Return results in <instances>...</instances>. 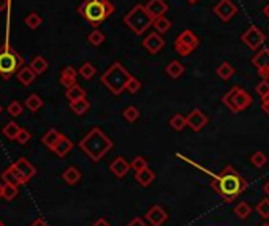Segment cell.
Returning <instances> with one entry per match:
<instances>
[{
  "instance_id": "cell-38",
  "label": "cell",
  "mask_w": 269,
  "mask_h": 226,
  "mask_svg": "<svg viewBox=\"0 0 269 226\" xmlns=\"http://www.w3.org/2000/svg\"><path fill=\"white\" fill-rule=\"evenodd\" d=\"M257 212L261 218H265L268 220L269 218V198H263V200H260L258 204H257Z\"/></svg>"
},
{
  "instance_id": "cell-47",
  "label": "cell",
  "mask_w": 269,
  "mask_h": 226,
  "mask_svg": "<svg viewBox=\"0 0 269 226\" xmlns=\"http://www.w3.org/2000/svg\"><path fill=\"white\" fill-rule=\"evenodd\" d=\"M127 226H147V223L143 220V218H139V217H134L133 220L127 225Z\"/></svg>"
},
{
  "instance_id": "cell-49",
  "label": "cell",
  "mask_w": 269,
  "mask_h": 226,
  "mask_svg": "<svg viewBox=\"0 0 269 226\" xmlns=\"http://www.w3.org/2000/svg\"><path fill=\"white\" fill-rule=\"evenodd\" d=\"M92 226H111V225H109L108 220H106V218H98V220L94 225H92Z\"/></svg>"
},
{
  "instance_id": "cell-9",
  "label": "cell",
  "mask_w": 269,
  "mask_h": 226,
  "mask_svg": "<svg viewBox=\"0 0 269 226\" xmlns=\"http://www.w3.org/2000/svg\"><path fill=\"white\" fill-rule=\"evenodd\" d=\"M241 41H242L245 46H249L252 51H260V48L265 45L266 37H265V33L258 29V27L250 25L249 29L241 35Z\"/></svg>"
},
{
  "instance_id": "cell-4",
  "label": "cell",
  "mask_w": 269,
  "mask_h": 226,
  "mask_svg": "<svg viewBox=\"0 0 269 226\" xmlns=\"http://www.w3.org/2000/svg\"><path fill=\"white\" fill-rule=\"evenodd\" d=\"M132 75L124 68L120 62L111 63V67L103 73L100 81L112 95H120L127 87V82L130 81Z\"/></svg>"
},
{
  "instance_id": "cell-30",
  "label": "cell",
  "mask_w": 269,
  "mask_h": 226,
  "mask_svg": "<svg viewBox=\"0 0 269 226\" xmlns=\"http://www.w3.org/2000/svg\"><path fill=\"white\" fill-rule=\"evenodd\" d=\"M169 126L176 131H182L187 126V117L178 112V114H174L171 119H169Z\"/></svg>"
},
{
  "instance_id": "cell-50",
  "label": "cell",
  "mask_w": 269,
  "mask_h": 226,
  "mask_svg": "<svg viewBox=\"0 0 269 226\" xmlns=\"http://www.w3.org/2000/svg\"><path fill=\"white\" fill-rule=\"evenodd\" d=\"M30 226H49V225L43 220V218H37V220H35Z\"/></svg>"
},
{
  "instance_id": "cell-25",
  "label": "cell",
  "mask_w": 269,
  "mask_h": 226,
  "mask_svg": "<svg viewBox=\"0 0 269 226\" xmlns=\"http://www.w3.org/2000/svg\"><path fill=\"white\" fill-rule=\"evenodd\" d=\"M65 97L68 98V101H78L81 100V98H86V90H84L80 84H75V86L68 87L67 92H65Z\"/></svg>"
},
{
  "instance_id": "cell-13",
  "label": "cell",
  "mask_w": 269,
  "mask_h": 226,
  "mask_svg": "<svg viewBox=\"0 0 269 226\" xmlns=\"http://www.w3.org/2000/svg\"><path fill=\"white\" fill-rule=\"evenodd\" d=\"M143 46L146 48V51L149 54H159L161 51V48L165 46V40L161 37V33L152 32L143 40Z\"/></svg>"
},
{
  "instance_id": "cell-39",
  "label": "cell",
  "mask_w": 269,
  "mask_h": 226,
  "mask_svg": "<svg viewBox=\"0 0 269 226\" xmlns=\"http://www.w3.org/2000/svg\"><path fill=\"white\" fill-rule=\"evenodd\" d=\"M122 116L127 122H136L139 119V111H138V108H134V106H129V108L124 109Z\"/></svg>"
},
{
  "instance_id": "cell-6",
  "label": "cell",
  "mask_w": 269,
  "mask_h": 226,
  "mask_svg": "<svg viewBox=\"0 0 269 226\" xmlns=\"http://www.w3.org/2000/svg\"><path fill=\"white\" fill-rule=\"evenodd\" d=\"M222 103L233 112V114H238V112H242L252 104V97L247 94L244 89H241L239 86H235L223 95Z\"/></svg>"
},
{
  "instance_id": "cell-45",
  "label": "cell",
  "mask_w": 269,
  "mask_h": 226,
  "mask_svg": "<svg viewBox=\"0 0 269 226\" xmlns=\"http://www.w3.org/2000/svg\"><path fill=\"white\" fill-rule=\"evenodd\" d=\"M257 94L261 97V98H265L268 94H269V82L268 79H261L258 82V86H257Z\"/></svg>"
},
{
  "instance_id": "cell-24",
  "label": "cell",
  "mask_w": 269,
  "mask_h": 226,
  "mask_svg": "<svg viewBox=\"0 0 269 226\" xmlns=\"http://www.w3.org/2000/svg\"><path fill=\"white\" fill-rule=\"evenodd\" d=\"M62 179L65 180V182L68 183V185H76V183L81 180V173H80V169H76L75 166L67 168L65 171L62 173Z\"/></svg>"
},
{
  "instance_id": "cell-48",
  "label": "cell",
  "mask_w": 269,
  "mask_h": 226,
  "mask_svg": "<svg viewBox=\"0 0 269 226\" xmlns=\"http://www.w3.org/2000/svg\"><path fill=\"white\" fill-rule=\"evenodd\" d=\"M261 109H263L266 114H269V94L263 98V101H261Z\"/></svg>"
},
{
  "instance_id": "cell-33",
  "label": "cell",
  "mask_w": 269,
  "mask_h": 226,
  "mask_svg": "<svg viewBox=\"0 0 269 226\" xmlns=\"http://www.w3.org/2000/svg\"><path fill=\"white\" fill-rule=\"evenodd\" d=\"M252 214V207L249 206V202H239L238 206L235 207V215L241 220H245V218H249V215Z\"/></svg>"
},
{
  "instance_id": "cell-3",
  "label": "cell",
  "mask_w": 269,
  "mask_h": 226,
  "mask_svg": "<svg viewBox=\"0 0 269 226\" xmlns=\"http://www.w3.org/2000/svg\"><path fill=\"white\" fill-rule=\"evenodd\" d=\"M78 11L90 25L98 27L114 13V5L109 0H86L80 5Z\"/></svg>"
},
{
  "instance_id": "cell-17",
  "label": "cell",
  "mask_w": 269,
  "mask_h": 226,
  "mask_svg": "<svg viewBox=\"0 0 269 226\" xmlns=\"http://www.w3.org/2000/svg\"><path fill=\"white\" fill-rule=\"evenodd\" d=\"M132 169V165L127 161L124 157H117V158H114L111 161V165H109V171L116 176V177H119V179H122V177H125L127 174H129V171Z\"/></svg>"
},
{
  "instance_id": "cell-35",
  "label": "cell",
  "mask_w": 269,
  "mask_h": 226,
  "mask_svg": "<svg viewBox=\"0 0 269 226\" xmlns=\"http://www.w3.org/2000/svg\"><path fill=\"white\" fill-rule=\"evenodd\" d=\"M26 25L29 27V29H33V30L38 29V27L41 25V16L37 11L29 13V15L26 16Z\"/></svg>"
},
{
  "instance_id": "cell-44",
  "label": "cell",
  "mask_w": 269,
  "mask_h": 226,
  "mask_svg": "<svg viewBox=\"0 0 269 226\" xmlns=\"http://www.w3.org/2000/svg\"><path fill=\"white\" fill-rule=\"evenodd\" d=\"M130 165H132V169H134V173H136V171H141V169L147 168V161L144 157H134Z\"/></svg>"
},
{
  "instance_id": "cell-32",
  "label": "cell",
  "mask_w": 269,
  "mask_h": 226,
  "mask_svg": "<svg viewBox=\"0 0 269 226\" xmlns=\"http://www.w3.org/2000/svg\"><path fill=\"white\" fill-rule=\"evenodd\" d=\"M19 131H21V126L16 122H8L2 130L3 136H6L8 139H16V136L19 135Z\"/></svg>"
},
{
  "instance_id": "cell-40",
  "label": "cell",
  "mask_w": 269,
  "mask_h": 226,
  "mask_svg": "<svg viewBox=\"0 0 269 226\" xmlns=\"http://www.w3.org/2000/svg\"><path fill=\"white\" fill-rule=\"evenodd\" d=\"M266 161H268V157L263 153V152H255L252 157H250V163L255 166V168H263L266 165Z\"/></svg>"
},
{
  "instance_id": "cell-16",
  "label": "cell",
  "mask_w": 269,
  "mask_h": 226,
  "mask_svg": "<svg viewBox=\"0 0 269 226\" xmlns=\"http://www.w3.org/2000/svg\"><path fill=\"white\" fill-rule=\"evenodd\" d=\"M144 217L152 226H161L168 220V214L160 206H152L149 210L146 212Z\"/></svg>"
},
{
  "instance_id": "cell-36",
  "label": "cell",
  "mask_w": 269,
  "mask_h": 226,
  "mask_svg": "<svg viewBox=\"0 0 269 226\" xmlns=\"http://www.w3.org/2000/svg\"><path fill=\"white\" fill-rule=\"evenodd\" d=\"M26 106L29 108L30 111H38L41 106H43V100L37 95V94H32V95H29L27 97V100H26Z\"/></svg>"
},
{
  "instance_id": "cell-34",
  "label": "cell",
  "mask_w": 269,
  "mask_h": 226,
  "mask_svg": "<svg viewBox=\"0 0 269 226\" xmlns=\"http://www.w3.org/2000/svg\"><path fill=\"white\" fill-rule=\"evenodd\" d=\"M95 73H97V70L90 62H84L80 67V76H82L84 79H87V81H90L92 77L95 76Z\"/></svg>"
},
{
  "instance_id": "cell-57",
  "label": "cell",
  "mask_w": 269,
  "mask_h": 226,
  "mask_svg": "<svg viewBox=\"0 0 269 226\" xmlns=\"http://www.w3.org/2000/svg\"><path fill=\"white\" fill-rule=\"evenodd\" d=\"M260 226H269V223H263V225H260Z\"/></svg>"
},
{
  "instance_id": "cell-52",
  "label": "cell",
  "mask_w": 269,
  "mask_h": 226,
  "mask_svg": "<svg viewBox=\"0 0 269 226\" xmlns=\"http://www.w3.org/2000/svg\"><path fill=\"white\" fill-rule=\"evenodd\" d=\"M263 15L269 19V3H268V5H265V8H263Z\"/></svg>"
},
{
  "instance_id": "cell-31",
  "label": "cell",
  "mask_w": 269,
  "mask_h": 226,
  "mask_svg": "<svg viewBox=\"0 0 269 226\" xmlns=\"http://www.w3.org/2000/svg\"><path fill=\"white\" fill-rule=\"evenodd\" d=\"M154 29L159 33H166L169 29H171V21L166 19V16H160L157 19H154Z\"/></svg>"
},
{
  "instance_id": "cell-20",
  "label": "cell",
  "mask_w": 269,
  "mask_h": 226,
  "mask_svg": "<svg viewBox=\"0 0 269 226\" xmlns=\"http://www.w3.org/2000/svg\"><path fill=\"white\" fill-rule=\"evenodd\" d=\"M76 76H78V72L73 67H65L60 73V84L67 89L72 87L76 84Z\"/></svg>"
},
{
  "instance_id": "cell-23",
  "label": "cell",
  "mask_w": 269,
  "mask_h": 226,
  "mask_svg": "<svg viewBox=\"0 0 269 226\" xmlns=\"http://www.w3.org/2000/svg\"><path fill=\"white\" fill-rule=\"evenodd\" d=\"M165 72L169 77H173V79H179V77L184 75V72H186V68H184V65L179 60H171L166 65Z\"/></svg>"
},
{
  "instance_id": "cell-58",
  "label": "cell",
  "mask_w": 269,
  "mask_h": 226,
  "mask_svg": "<svg viewBox=\"0 0 269 226\" xmlns=\"http://www.w3.org/2000/svg\"><path fill=\"white\" fill-rule=\"evenodd\" d=\"M0 112H2V106H0Z\"/></svg>"
},
{
  "instance_id": "cell-41",
  "label": "cell",
  "mask_w": 269,
  "mask_h": 226,
  "mask_svg": "<svg viewBox=\"0 0 269 226\" xmlns=\"http://www.w3.org/2000/svg\"><path fill=\"white\" fill-rule=\"evenodd\" d=\"M18 196V187L16 185H11V183H5L3 185V198L6 201H11L15 200Z\"/></svg>"
},
{
  "instance_id": "cell-15",
  "label": "cell",
  "mask_w": 269,
  "mask_h": 226,
  "mask_svg": "<svg viewBox=\"0 0 269 226\" xmlns=\"http://www.w3.org/2000/svg\"><path fill=\"white\" fill-rule=\"evenodd\" d=\"M73 149V141L70 139L68 136L65 135H60L59 139H57V143H55L53 147H51V151L57 155L59 158H63V157H67V155L72 152Z\"/></svg>"
},
{
  "instance_id": "cell-18",
  "label": "cell",
  "mask_w": 269,
  "mask_h": 226,
  "mask_svg": "<svg viewBox=\"0 0 269 226\" xmlns=\"http://www.w3.org/2000/svg\"><path fill=\"white\" fill-rule=\"evenodd\" d=\"M146 10L154 19H157L160 16H165V13L168 11V3L165 0H149L146 3Z\"/></svg>"
},
{
  "instance_id": "cell-14",
  "label": "cell",
  "mask_w": 269,
  "mask_h": 226,
  "mask_svg": "<svg viewBox=\"0 0 269 226\" xmlns=\"http://www.w3.org/2000/svg\"><path fill=\"white\" fill-rule=\"evenodd\" d=\"M13 166L16 168V171L21 174V177L24 179L26 183L29 182L32 177H35V174H37V169H35V166L27 158H24V157L19 158L18 161H15V163H13Z\"/></svg>"
},
{
  "instance_id": "cell-54",
  "label": "cell",
  "mask_w": 269,
  "mask_h": 226,
  "mask_svg": "<svg viewBox=\"0 0 269 226\" xmlns=\"http://www.w3.org/2000/svg\"><path fill=\"white\" fill-rule=\"evenodd\" d=\"M3 185H5V183L0 182V198H3Z\"/></svg>"
},
{
  "instance_id": "cell-19",
  "label": "cell",
  "mask_w": 269,
  "mask_h": 226,
  "mask_svg": "<svg viewBox=\"0 0 269 226\" xmlns=\"http://www.w3.org/2000/svg\"><path fill=\"white\" fill-rule=\"evenodd\" d=\"M2 180H3V183H11V185H16V187H19V185H24V179L21 177V174L16 171V168L15 166H10V168H6L5 171L2 173Z\"/></svg>"
},
{
  "instance_id": "cell-43",
  "label": "cell",
  "mask_w": 269,
  "mask_h": 226,
  "mask_svg": "<svg viewBox=\"0 0 269 226\" xmlns=\"http://www.w3.org/2000/svg\"><path fill=\"white\" fill-rule=\"evenodd\" d=\"M125 90L129 92V94H136V92H139V90H141V81H139V79H136V77H134V76H132V77H130V81L127 82Z\"/></svg>"
},
{
  "instance_id": "cell-11",
  "label": "cell",
  "mask_w": 269,
  "mask_h": 226,
  "mask_svg": "<svg viewBox=\"0 0 269 226\" xmlns=\"http://www.w3.org/2000/svg\"><path fill=\"white\" fill-rule=\"evenodd\" d=\"M214 13L215 16L223 21V23H228L233 18L236 16L238 13V6L231 2V0H220L215 6H214Z\"/></svg>"
},
{
  "instance_id": "cell-56",
  "label": "cell",
  "mask_w": 269,
  "mask_h": 226,
  "mask_svg": "<svg viewBox=\"0 0 269 226\" xmlns=\"http://www.w3.org/2000/svg\"><path fill=\"white\" fill-rule=\"evenodd\" d=\"M0 226H6V225H5V223H3L2 220H0Z\"/></svg>"
},
{
  "instance_id": "cell-27",
  "label": "cell",
  "mask_w": 269,
  "mask_h": 226,
  "mask_svg": "<svg viewBox=\"0 0 269 226\" xmlns=\"http://www.w3.org/2000/svg\"><path fill=\"white\" fill-rule=\"evenodd\" d=\"M70 108H72V111L75 112L76 116H84V114H86V112L89 111L90 103L86 100V98H81V100L70 103Z\"/></svg>"
},
{
  "instance_id": "cell-28",
  "label": "cell",
  "mask_w": 269,
  "mask_h": 226,
  "mask_svg": "<svg viewBox=\"0 0 269 226\" xmlns=\"http://www.w3.org/2000/svg\"><path fill=\"white\" fill-rule=\"evenodd\" d=\"M35 73L37 75H41V73H45L46 70H48V60L45 57H41V55H37V57H33L32 62H30V65H29Z\"/></svg>"
},
{
  "instance_id": "cell-55",
  "label": "cell",
  "mask_w": 269,
  "mask_h": 226,
  "mask_svg": "<svg viewBox=\"0 0 269 226\" xmlns=\"http://www.w3.org/2000/svg\"><path fill=\"white\" fill-rule=\"evenodd\" d=\"M196 2H198V0H187V3H188V5H195Z\"/></svg>"
},
{
  "instance_id": "cell-21",
  "label": "cell",
  "mask_w": 269,
  "mask_h": 226,
  "mask_svg": "<svg viewBox=\"0 0 269 226\" xmlns=\"http://www.w3.org/2000/svg\"><path fill=\"white\" fill-rule=\"evenodd\" d=\"M16 77L23 86H30L35 81V77H37V73H35L30 67H21L16 73Z\"/></svg>"
},
{
  "instance_id": "cell-22",
  "label": "cell",
  "mask_w": 269,
  "mask_h": 226,
  "mask_svg": "<svg viewBox=\"0 0 269 226\" xmlns=\"http://www.w3.org/2000/svg\"><path fill=\"white\" fill-rule=\"evenodd\" d=\"M134 179H136V182L139 183V185L149 187L151 183L155 180V173L149 168H144V169H141V171H136V174H134Z\"/></svg>"
},
{
  "instance_id": "cell-2",
  "label": "cell",
  "mask_w": 269,
  "mask_h": 226,
  "mask_svg": "<svg viewBox=\"0 0 269 226\" xmlns=\"http://www.w3.org/2000/svg\"><path fill=\"white\" fill-rule=\"evenodd\" d=\"M80 147L92 161H100L112 149V141L95 126L80 141Z\"/></svg>"
},
{
  "instance_id": "cell-10",
  "label": "cell",
  "mask_w": 269,
  "mask_h": 226,
  "mask_svg": "<svg viewBox=\"0 0 269 226\" xmlns=\"http://www.w3.org/2000/svg\"><path fill=\"white\" fill-rule=\"evenodd\" d=\"M252 65L257 68L261 79H269V49L261 48L252 57Z\"/></svg>"
},
{
  "instance_id": "cell-46",
  "label": "cell",
  "mask_w": 269,
  "mask_h": 226,
  "mask_svg": "<svg viewBox=\"0 0 269 226\" xmlns=\"http://www.w3.org/2000/svg\"><path fill=\"white\" fill-rule=\"evenodd\" d=\"M29 139H30V133L27 131L26 128H21V131H19V135L16 136V141L19 144H27L29 143Z\"/></svg>"
},
{
  "instance_id": "cell-7",
  "label": "cell",
  "mask_w": 269,
  "mask_h": 226,
  "mask_svg": "<svg viewBox=\"0 0 269 226\" xmlns=\"http://www.w3.org/2000/svg\"><path fill=\"white\" fill-rule=\"evenodd\" d=\"M23 65V57L13 51L10 46L0 48V76L3 79H10V77L18 73V70Z\"/></svg>"
},
{
  "instance_id": "cell-29",
  "label": "cell",
  "mask_w": 269,
  "mask_h": 226,
  "mask_svg": "<svg viewBox=\"0 0 269 226\" xmlns=\"http://www.w3.org/2000/svg\"><path fill=\"white\" fill-rule=\"evenodd\" d=\"M60 135H62V133H59L55 128H51V130H48L45 135H43V138H41V143H43L46 147H49V149H51V147L55 143H57V139H59Z\"/></svg>"
},
{
  "instance_id": "cell-53",
  "label": "cell",
  "mask_w": 269,
  "mask_h": 226,
  "mask_svg": "<svg viewBox=\"0 0 269 226\" xmlns=\"http://www.w3.org/2000/svg\"><path fill=\"white\" fill-rule=\"evenodd\" d=\"M263 192H265V193L268 195V198H269V180H268V182L265 183V187H263Z\"/></svg>"
},
{
  "instance_id": "cell-26",
  "label": "cell",
  "mask_w": 269,
  "mask_h": 226,
  "mask_svg": "<svg viewBox=\"0 0 269 226\" xmlns=\"http://www.w3.org/2000/svg\"><path fill=\"white\" fill-rule=\"evenodd\" d=\"M217 76L223 81H228L235 76V68L230 62H222L220 65L217 67Z\"/></svg>"
},
{
  "instance_id": "cell-5",
  "label": "cell",
  "mask_w": 269,
  "mask_h": 226,
  "mask_svg": "<svg viewBox=\"0 0 269 226\" xmlns=\"http://www.w3.org/2000/svg\"><path fill=\"white\" fill-rule=\"evenodd\" d=\"M124 24L134 35H143L154 24V18L147 13L146 5H134L133 8L124 16Z\"/></svg>"
},
{
  "instance_id": "cell-42",
  "label": "cell",
  "mask_w": 269,
  "mask_h": 226,
  "mask_svg": "<svg viewBox=\"0 0 269 226\" xmlns=\"http://www.w3.org/2000/svg\"><path fill=\"white\" fill-rule=\"evenodd\" d=\"M6 111H8V114H10V116H13V117H19L21 114H23L24 108H23V104H21L19 101H11V103L8 104V108H6Z\"/></svg>"
},
{
  "instance_id": "cell-37",
  "label": "cell",
  "mask_w": 269,
  "mask_h": 226,
  "mask_svg": "<svg viewBox=\"0 0 269 226\" xmlns=\"http://www.w3.org/2000/svg\"><path fill=\"white\" fill-rule=\"evenodd\" d=\"M87 40H89V43L92 46H100V45H103V41H105V35H103V32L95 29L87 35Z\"/></svg>"
},
{
  "instance_id": "cell-12",
  "label": "cell",
  "mask_w": 269,
  "mask_h": 226,
  "mask_svg": "<svg viewBox=\"0 0 269 226\" xmlns=\"http://www.w3.org/2000/svg\"><path fill=\"white\" fill-rule=\"evenodd\" d=\"M209 124L208 116L201 109H192L187 116V126L192 131H201L204 126Z\"/></svg>"
},
{
  "instance_id": "cell-51",
  "label": "cell",
  "mask_w": 269,
  "mask_h": 226,
  "mask_svg": "<svg viewBox=\"0 0 269 226\" xmlns=\"http://www.w3.org/2000/svg\"><path fill=\"white\" fill-rule=\"evenodd\" d=\"M8 3H10V0H0V11H5Z\"/></svg>"
},
{
  "instance_id": "cell-1",
  "label": "cell",
  "mask_w": 269,
  "mask_h": 226,
  "mask_svg": "<svg viewBox=\"0 0 269 226\" xmlns=\"http://www.w3.org/2000/svg\"><path fill=\"white\" fill-rule=\"evenodd\" d=\"M211 187L217 195H220L225 201L231 202L244 192L247 187V182L244 180V177H241V174L231 165H226L223 168V171L214 177Z\"/></svg>"
},
{
  "instance_id": "cell-8",
  "label": "cell",
  "mask_w": 269,
  "mask_h": 226,
  "mask_svg": "<svg viewBox=\"0 0 269 226\" xmlns=\"http://www.w3.org/2000/svg\"><path fill=\"white\" fill-rule=\"evenodd\" d=\"M198 46H200V40H198V37L192 30H184L174 41V49L181 57H187Z\"/></svg>"
}]
</instances>
